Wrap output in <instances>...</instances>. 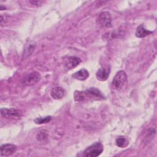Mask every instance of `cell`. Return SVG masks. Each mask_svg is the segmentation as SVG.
<instances>
[{
    "mask_svg": "<svg viewBox=\"0 0 157 157\" xmlns=\"http://www.w3.org/2000/svg\"><path fill=\"white\" fill-rule=\"evenodd\" d=\"M104 150L103 145L101 142H95L88 147L83 151V156L86 157H96L99 156Z\"/></svg>",
    "mask_w": 157,
    "mask_h": 157,
    "instance_id": "6da1fadb",
    "label": "cell"
},
{
    "mask_svg": "<svg viewBox=\"0 0 157 157\" xmlns=\"http://www.w3.org/2000/svg\"><path fill=\"white\" fill-rule=\"evenodd\" d=\"M127 82V75L124 71H119L114 76L112 84L117 90H121L126 85Z\"/></svg>",
    "mask_w": 157,
    "mask_h": 157,
    "instance_id": "7a4b0ae2",
    "label": "cell"
},
{
    "mask_svg": "<svg viewBox=\"0 0 157 157\" xmlns=\"http://www.w3.org/2000/svg\"><path fill=\"white\" fill-rule=\"evenodd\" d=\"M112 20L110 13L104 11L98 15L96 18V23L102 28H109L112 26Z\"/></svg>",
    "mask_w": 157,
    "mask_h": 157,
    "instance_id": "3957f363",
    "label": "cell"
},
{
    "mask_svg": "<svg viewBox=\"0 0 157 157\" xmlns=\"http://www.w3.org/2000/svg\"><path fill=\"white\" fill-rule=\"evenodd\" d=\"M40 79V75L36 71H33L27 74L22 80V83L25 85H33Z\"/></svg>",
    "mask_w": 157,
    "mask_h": 157,
    "instance_id": "277c9868",
    "label": "cell"
},
{
    "mask_svg": "<svg viewBox=\"0 0 157 157\" xmlns=\"http://www.w3.org/2000/svg\"><path fill=\"white\" fill-rule=\"evenodd\" d=\"M1 115L7 118H19L21 116V112L20 110L13 109V108H1Z\"/></svg>",
    "mask_w": 157,
    "mask_h": 157,
    "instance_id": "5b68a950",
    "label": "cell"
},
{
    "mask_svg": "<svg viewBox=\"0 0 157 157\" xmlns=\"http://www.w3.org/2000/svg\"><path fill=\"white\" fill-rule=\"evenodd\" d=\"M82 62V59L75 56H67L64 59V66L67 70H71L77 66H78Z\"/></svg>",
    "mask_w": 157,
    "mask_h": 157,
    "instance_id": "8992f818",
    "label": "cell"
},
{
    "mask_svg": "<svg viewBox=\"0 0 157 157\" xmlns=\"http://www.w3.org/2000/svg\"><path fill=\"white\" fill-rule=\"evenodd\" d=\"M83 92L85 95V99L87 97L96 100L104 99V95L101 92V91L96 88H90Z\"/></svg>",
    "mask_w": 157,
    "mask_h": 157,
    "instance_id": "52a82bcc",
    "label": "cell"
},
{
    "mask_svg": "<svg viewBox=\"0 0 157 157\" xmlns=\"http://www.w3.org/2000/svg\"><path fill=\"white\" fill-rule=\"evenodd\" d=\"M17 146L13 144H6L1 146V156H8L12 155L17 151Z\"/></svg>",
    "mask_w": 157,
    "mask_h": 157,
    "instance_id": "ba28073f",
    "label": "cell"
},
{
    "mask_svg": "<svg viewBox=\"0 0 157 157\" xmlns=\"http://www.w3.org/2000/svg\"><path fill=\"white\" fill-rule=\"evenodd\" d=\"M66 94V90L61 86H55L50 91L51 96L55 99H61Z\"/></svg>",
    "mask_w": 157,
    "mask_h": 157,
    "instance_id": "9c48e42d",
    "label": "cell"
},
{
    "mask_svg": "<svg viewBox=\"0 0 157 157\" xmlns=\"http://www.w3.org/2000/svg\"><path fill=\"white\" fill-rule=\"evenodd\" d=\"M110 70L109 68H99L96 72V78L100 81H105L109 77Z\"/></svg>",
    "mask_w": 157,
    "mask_h": 157,
    "instance_id": "30bf717a",
    "label": "cell"
},
{
    "mask_svg": "<svg viewBox=\"0 0 157 157\" xmlns=\"http://www.w3.org/2000/svg\"><path fill=\"white\" fill-rule=\"evenodd\" d=\"M153 33V31H150L148 29H147L144 25L141 24L137 28H136V31L135 33V35L137 37L139 38H143L145 37L148 35H150V34H151Z\"/></svg>",
    "mask_w": 157,
    "mask_h": 157,
    "instance_id": "8fae6325",
    "label": "cell"
},
{
    "mask_svg": "<svg viewBox=\"0 0 157 157\" xmlns=\"http://www.w3.org/2000/svg\"><path fill=\"white\" fill-rule=\"evenodd\" d=\"M72 77L76 80L83 81L89 77V72L86 69L83 68L72 74Z\"/></svg>",
    "mask_w": 157,
    "mask_h": 157,
    "instance_id": "7c38bea8",
    "label": "cell"
},
{
    "mask_svg": "<svg viewBox=\"0 0 157 157\" xmlns=\"http://www.w3.org/2000/svg\"><path fill=\"white\" fill-rule=\"evenodd\" d=\"M116 144L120 148H125L128 145V141L124 137H118L116 139Z\"/></svg>",
    "mask_w": 157,
    "mask_h": 157,
    "instance_id": "4fadbf2b",
    "label": "cell"
},
{
    "mask_svg": "<svg viewBox=\"0 0 157 157\" xmlns=\"http://www.w3.org/2000/svg\"><path fill=\"white\" fill-rule=\"evenodd\" d=\"M52 119V117L51 116H47L45 117H39V118H36L34 120V121L38 124H44V123H48Z\"/></svg>",
    "mask_w": 157,
    "mask_h": 157,
    "instance_id": "5bb4252c",
    "label": "cell"
},
{
    "mask_svg": "<svg viewBox=\"0 0 157 157\" xmlns=\"http://www.w3.org/2000/svg\"><path fill=\"white\" fill-rule=\"evenodd\" d=\"M47 138V133L45 132L44 131H42L40 132V133H39L37 136V139L38 140L42 141V140H44L45 139Z\"/></svg>",
    "mask_w": 157,
    "mask_h": 157,
    "instance_id": "9a60e30c",
    "label": "cell"
}]
</instances>
